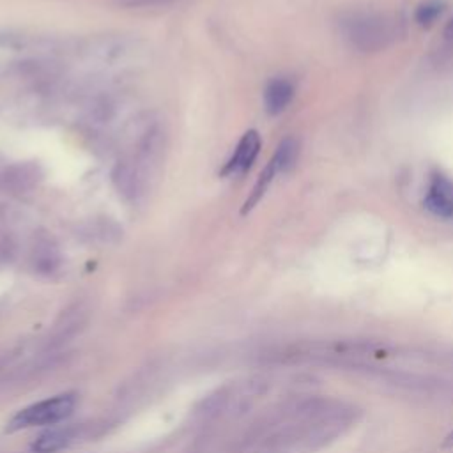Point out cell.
<instances>
[{
	"mask_svg": "<svg viewBox=\"0 0 453 453\" xmlns=\"http://www.w3.org/2000/svg\"><path fill=\"white\" fill-rule=\"evenodd\" d=\"M444 34L448 35V37H453V16L449 18V21L446 23V27H444Z\"/></svg>",
	"mask_w": 453,
	"mask_h": 453,
	"instance_id": "cell-14",
	"label": "cell"
},
{
	"mask_svg": "<svg viewBox=\"0 0 453 453\" xmlns=\"http://www.w3.org/2000/svg\"><path fill=\"white\" fill-rule=\"evenodd\" d=\"M41 168L35 163L25 161L9 166L2 175V184L11 193H27L41 180Z\"/></svg>",
	"mask_w": 453,
	"mask_h": 453,
	"instance_id": "cell-6",
	"label": "cell"
},
{
	"mask_svg": "<svg viewBox=\"0 0 453 453\" xmlns=\"http://www.w3.org/2000/svg\"><path fill=\"white\" fill-rule=\"evenodd\" d=\"M76 405V398L71 393L65 395H57L53 398L37 402L34 405L25 407L19 411L11 421L7 430L14 432L19 428H28V426H37V425H55L67 416L73 414Z\"/></svg>",
	"mask_w": 453,
	"mask_h": 453,
	"instance_id": "cell-1",
	"label": "cell"
},
{
	"mask_svg": "<svg viewBox=\"0 0 453 453\" xmlns=\"http://www.w3.org/2000/svg\"><path fill=\"white\" fill-rule=\"evenodd\" d=\"M294 83L287 78H273L264 90V104L269 115H280L294 97Z\"/></svg>",
	"mask_w": 453,
	"mask_h": 453,
	"instance_id": "cell-7",
	"label": "cell"
},
{
	"mask_svg": "<svg viewBox=\"0 0 453 453\" xmlns=\"http://www.w3.org/2000/svg\"><path fill=\"white\" fill-rule=\"evenodd\" d=\"M73 439V430L71 428H53L44 434H41L34 444L32 451L35 453H55L62 448H65Z\"/></svg>",
	"mask_w": 453,
	"mask_h": 453,
	"instance_id": "cell-9",
	"label": "cell"
},
{
	"mask_svg": "<svg viewBox=\"0 0 453 453\" xmlns=\"http://www.w3.org/2000/svg\"><path fill=\"white\" fill-rule=\"evenodd\" d=\"M276 168H274V165L269 161L267 163V166L264 168V172L260 173V177H258V180H257V184L253 186V189H251V193H250V196L246 198V202H244V205H242V209H241V212L242 214H246V212H250L258 202H260V198L265 195V191H267V188H269V184L273 182V179L276 177Z\"/></svg>",
	"mask_w": 453,
	"mask_h": 453,
	"instance_id": "cell-11",
	"label": "cell"
},
{
	"mask_svg": "<svg viewBox=\"0 0 453 453\" xmlns=\"http://www.w3.org/2000/svg\"><path fill=\"white\" fill-rule=\"evenodd\" d=\"M423 203L432 214L439 218H451L453 216V182L441 173L432 175L428 193Z\"/></svg>",
	"mask_w": 453,
	"mask_h": 453,
	"instance_id": "cell-5",
	"label": "cell"
},
{
	"mask_svg": "<svg viewBox=\"0 0 453 453\" xmlns=\"http://www.w3.org/2000/svg\"><path fill=\"white\" fill-rule=\"evenodd\" d=\"M297 157H299V142L292 136H287L278 143L271 163L274 165L278 173H283L294 168V165L297 163Z\"/></svg>",
	"mask_w": 453,
	"mask_h": 453,
	"instance_id": "cell-10",
	"label": "cell"
},
{
	"mask_svg": "<svg viewBox=\"0 0 453 453\" xmlns=\"http://www.w3.org/2000/svg\"><path fill=\"white\" fill-rule=\"evenodd\" d=\"M442 11H444V4H442V2H437V0H432V2L421 4V5L416 9L414 18H416V21H418L421 27H428V25H432V23L441 16Z\"/></svg>",
	"mask_w": 453,
	"mask_h": 453,
	"instance_id": "cell-12",
	"label": "cell"
},
{
	"mask_svg": "<svg viewBox=\"0 0 453 453\" xmlns=\"http://www.w3.org/2000/svg\"><path fill=\"white\" fill-rule=\"evenodd\" d=\"M175 0H119V4L126 7H156V5H168Z\"/></svg>",
	"mask_w": 453,
	"mask_h": 453,
	"instance_id": "cell-13",
	"label": "cell"
},
{
	"mask_svg": "<svg viewBox=\"0 0 453 453\" xmlns=\"http://www.w3.org/2000/svg\"><path fill=\"white\" fill-rule=\"evenodd\" d=\"M147 180L149 173L138 165L134 157L119 159L111 170V182L117 193L129 202H134L140 196H143L147 189Z\"/></svg>",
	"mask_w": 453,
	"mask_h": 453,
	"instance_id": "cell-3",
	"label": "cell"
},
{
	"mask_svg": "<svg viewBox=\"0 0 453 453\" xmlns=\"http://www.w3.org/2000/svg\"><path fill=\"white\" fill-rule=\"evenodd\" d=\"M32 265L42 274H50L60 265V251L51 237L37 235L32 246Z\"/></svg>",
	"mask_w": 453,
	"mask_h": 453,
	"instance_id": "cell-8",
	"label": "cell"
},
{
	"mask_svg": "<svg viewBox=\"0 0 453 453\" xmlns=\"http://www.w3.org/2000/svg\"><path fill=\"white\" fill-rule=\"evenodd\" d=\"M345 37L350 39L352 44L363 50H375L384 46L389 28L384 18L373 14H352L343 21Z\"/></svg>",
	"mask_w": 453,
	"mask_h": 453,
	"instance_id": "cell-2",
	"label": "cell"
},
{
	"mask_svg": "<svg viewBox=\"0 0 453 453\" xmlns=\"http://www.w3.org/2000/svg\"><path fill=\"white\" fill-rule=\"evenodd\" d=\"M444 448H451L453 446V430L444 437V442H442Z\"/></svg>",
	"mask_w": 453,
	"mask_h": 453,
	"instance_id": "cell-15",
	"label": "cell"
},
{
	"mask_svg": "<svg viewBox=\"0 0 453 453\" xmlns=\"http://www.w3.org/2000/svg\"><path fill=\"white\" fill-rule=\"evenodd\" d=\"M260 136L255 129H250L242 134V138L239 140L234 154L230 156V159L225 163L223 170H221V175L226 177V175H235V173H244L251 165L253 161L257 159L258 152H260Z\"/></svg>",
	"mask_w": 453,
	"mask_h": 453,
	"instance_id": "cell-4",
	"label": "cell"
}]
</instances>
